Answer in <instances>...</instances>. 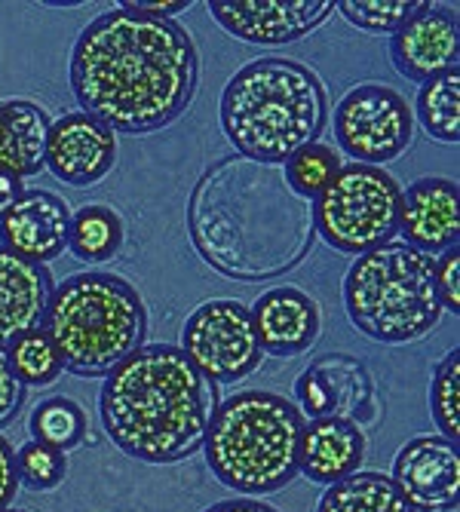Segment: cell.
I'll list each match as a JSON object with an SVG mask.
<instances>
[{"mask_svg": "<svg viewBox=\"0 0 460 512\" xmlns=\"http://www.w3.org/2000/svg\"><path fill=\"white\" fill-rule=\"evenodd\" d=\"M68 83L83 114L102 120L114 135H151L191 108L200 53L175 19L120 7L80 31Z\"/></svg>", "mask_w": 460, "mask_h": 512, "instance_id": "1", "label": "cell"}, {"mask_svg": "<svg viewBox=\"0 0 460 512\" xmlns=\"http://www.w3.org/2000/svg\"><path fill=\"white\" fill-rule=\"evenodd\" d=\"M188 237L218 276L267 283L310 255L313 203L292 191L283 166L227 154L209 163L194 184Z\"/></svg>", "mask_w": 460, "mask_h": 512, "instance_id": "2", "label": "cell"}, {"mask_svg": "<svg viewBox=\"0 0 460 512\" xmlns=\"http://www.w3.org/2000/svg\"><path fill=\"white\" fill-rule=\"evenodd\" d=\"M218 402V384L178 347L142 344L105 375L99 417L126 457L169 467L203 448Z\"/></svg>", "mask_w": 460, "mask_h": 512, "instance_id": "3", "label": "cell"}, {"mask_svg": "<svg viewBox=\"0 0 460 512\" xmlns=\"http://www.w3.org/2000/svg\"><path fill=\"white\" fill-rule=\"evenodd\" d=\"M218 120L237 154L283 166L295 151L322 138L329 123V92L310 65L264 56L227 80Z\"/></svg>", "mask_w": 460, "mask_h": 512, "instance_id": "4", "label": "cell"}, {"mask_svg": "<svg viewBox=\"0 0 460 512\" xmlns=\"http://www.w3.org/2000/svg\"><path fill=\"white\" fill-rule=\"evenodd\" d=\"M304 417L270 390H243L218 402L203 457L209 473L240 497H267L298 479Z\"/></svg>", "mask_w": 460, "mask_h": 512, "instance_id": "5", "label": "cell"}, {"mask_svg": "<svg viewBox=\"0 0 460 512\" xmlns=\"http://www.w3.org/2000/svg\"><path fill=\"white\" fill-rule=\"evenodd\" d=\"M43 332L59 350L62 368L77 378H105L148 338V307L117 273H71L53 289Z\"/></svg>", "mask_w": 460, "mask_h": 512, "instance_id": "6", "label": "cell"}, {"mask_svg": "<svg viewBox=\"0 0 460 512\" xmlns=\"http://www.w3.org/2000/svg\"><path fill=\"white\" fill-rule=\"evenodd\" d=\"M344 310L368 341L393 347L424 341L445 313L436 258L405 243L359 255L344 276Z\"/></svg>", "mask_w": 460, "mask_h": 512, "instance_id": "7", "label": "cell"}, {"mask_svg": "<svg viewBox=\"0 0 460 512\" xmlns=\"http://www.w3.org/2000/svg\"><path fill=\"white\" fill-rule=\"evenodd\" d=\"M399 181L365 163H347L313 200V227L329 249L365 255L399 237Z\"/></svg>", "mask_w": 460, "mask_h": 512, "instance_id": "8", "label": "cell"}, {"mask_svg": "<svg viewBox=\"0 0 460 512\" xmlns=\"http://www.w3.org/2000/svg\"><path fill=\"white\" fill-rule=\"evenodd\" d=\"M332 129L341 154L353 163L384 166L411 148L414 114L399 89L387 83H359L335 105Z\"/></svg>", "mask_w": 460, "mask_h": 512, "instance_id": "9", "label": "cell"}, {"mask_svg": "<svg viewBox=\"0 0 460 512\" xmlns=\"http://www.w3.org/2000/svg\"><path fill=\"white\" fill-rule=\"evenodd\" d=\"M178 350L218 387L240 384L264 359L252 313L240 298H212L194 307L181 325Z\"/></svg>", "mask_w": 460, "mask_h": 512, "instance_id": "10", "label": "cell"}, {"mask_svg": "<svg viewBox=\"0 0 460 512\" xmlns=\"http://www.w3.org/2000/svg\"><path fill=\"white\" fill-rule=\"evenodd\" d=\"M215 25L252 46H289L335 16V0H209Z\"/></svg>", "mask_w": 460, "mask_h": 512, "instance_id": "11", "label": "cell"}, {"mask_svg": "<svg viewBox=\"0 0 460 512\" xmlns=\"http://www.w3.org/2000/svg\"><path fill=\"white\" fill-rule=\"evenodd\" d=\"M387 476L414 512H454L460 506V451L439 433L408 439Z\"/></svg>", "mask_w": 460, "mask_h": 512, "instance_id": "12", "label": "cell"}, {"mask_svg": "<svg viewBox=\"0 0 460 512\" xmlns=\"http://www.w3.org/2000/svg\"><path fill=\"white\" fill-rule=\"evenodd\" d=\"M375 387L362 359L347 353H326L313 359L295 381V405L304 421H353L359 424Z\"/></svg>", "mask_w": 460, "mask_h": 512, "instance_id": "13", "label": "cell"}, {"mask_svg": "<svg viewBox=\"0 0 460 512\" xmlns=\"http://www.w3.org/2000/svg\"><path fill=\"white\" fill-rule=\"evenodd\" d=\"M71 206L53 191H22L0 209V249L46 267L68 252Z\"/></svg>", "mask_w": 460, "mask_h": 512, "instance_id": "14", "label": "cell"}, {"mask_svg": "<svg viewBox=\"0 0 460 512\" xmlns=\"http://www.w3.org/2000/svg\"><path fill=\"white\" fill-rule=\"evenodd\" d=\"M117 163V135L102 120L71 111L50 126L46 138V169L71 188H92Z\"/></svg>", "mask_w": 460, "mask_h": 512, "instance_id": "15", "label": "cell"}, {"mask_svg": "<svg viewBox=\"0 0 460 512\" xmlns=\"http://www.w3.org/2000/svg\"><path fill=\"white\" fill-rule=\"evenodd\" d=\"M393 68L405 80L427 83L439 74L457 71L460 62V22L451 7L430 4L390 37Z\"/></svg>", "mask_w": 460, "mask_h": 512, "instance_id": "16", "label": "cell"}, {"mask_svg": "<svg viewBox=\"0 0 460 512\" xmlns=\"http://www.w3.org/2000/svg\"><path fill=\"white\" fill-rule=\"evenodd\" d=\"M402 243L424 255L457 249L460 237V194L457 184L442 175H427L402 191L399 206Z\"/></svg>", "mask_w": 460, "mask_h": 512, "instance_id": "17", "label": "cell"}, {"mask_svg": "<svg viewBox=\"0 0 460 512\" xmlns=\"http://www.w3.org/2000/svg\"><path fill=\"white\" fill-rule=\"evenodd\" d=\"M258 344L267 356L295 359L307 353L322 332L319 304L298 286H276L249 307Z\"/></svg>", "mask_w": 460, "mask_h": 512, "instance_id": "18", "label": "cell"}, {"mask_svg": "<svg viewBox=\"0 0 460 512\" xmlns=\"http://www.w3.org/2000/svg\"><path fill=\"white\" fill-rule=\"evenodd\" d=\"M53 289L50 270L0 249V350L40 329Z\"/></svg>", "mask_w": 460, "mask_h": 512, "instance_id": "19", "label": "cell"}, {"mask_svg": "<svg viewBox=\"0 0 460 512\" xmlns=\"http://www.w3.org/2000/svg\"><path fill=\"white\" fill-rule=\"evenodd\" d=\"M368 439L353 421H304L298 476L313 485H335L362 470Z\"/></svg>", "mask_w": 460, "mask_h": 512, "instance_id": "20", "label": "cell"}, {"mask_svg": "<svg viewBox=\"0 0 460 512\" xmlns=\"http://www.w3.org/2000/svg\"><path fill=\"white\" fill-rule=\"evenodd\" d=\"M53 117L31 99L0 102V172L34 178L46 169V138Z\"/></svg>", "mask_w": 460, "mask_h": 512, "instance_id": "21", "label": "cell"}, {"mask_svg": "<svg viewBox=\"0 0 460 512\" xmlns=\"http://www.w3.org/2000/svg\"><path fill=\"white\" fill-rule=\"evenodd\" d=\"M126 224L117 209L105 203H86L71 212L68 249L83 264H108L120 255Z\"/></svg>", "mask_w": 460, "mask_h": 512, "instance_id": "22", "label": "cell"}, {"mask_svg": "<svg viewBox=\"0 0 460 512\" xmlns=\"http://www.w3.org/2000/svg\"><path fill=\"white\" fill-rule=\"evenodd\" d=\"M316 512H414L393 479L381 470H359L322 491Z\"/></svg>", "mask_w": 460, "mask_h": 512, "instance_id": "23", "label": "cell"}, {"mask_svg": "<svg viewBox=\"0 0 460 512\" xmlns=\"http://www.w3.org/2000/svg\"><path fill=\"white\" fill-rule=\"evenodd\" d=\"M411 114L433 142L457 145L460 142V68L421 83Z\"/></svg>", "mask_w": 460, "mask_h": 512, "instance_id": "24", "label": "cell"}, {"mask_svg": "<svg viewBox=\"0 0 460 512\" xmlns=\"http://www.w3.org/2000/svg\"><path fill=\"white\" fill-rule=\"evenodd\" d=\"M28 430H31L34 442L68 454L86 442L89 421H86V411L74 399L53 396V399H43L34 405V411L28 417Z\"/></svg>", "mask_w": 460, "mask_h": 512, "instance_id": "25", "label": "cell"}, {"mask_svg": "<svg viewBox=\"0 0 460 512\" xmlns=\"http://www.w3.org/2000/svg\"><path fill=\"white\" fill-rule=\"evenodd\" d=\"M7 362L22 387H50L62 378V359L53 347L50 335L43 329H34L22 338H16L7 347Z\"/></svg>", "mask_w": 460, "mask_h": 512, "instance_id": "26", "label": "cell"}, {"mask_svg": "<svg viewBox=\"0 0 460 512\" xmlns=\"http://www.w3.org/2000/svg\"><path fill=\"white\" fill-rule=\"evenodd\" d=\"M427 7V0H335V13H341L353 28L390 37Z\"/></svg>", "mask_w": 460, "mask_h": 512, "instance_id": "27", "label": "cell"}, {"mask_svg": "<svg viewBox=\"0 0 460 512\" xmlns=\"http://www.w3.org/2000/svg\"><path fill=\"white\" fill-rule=\"evenodd\" d=\"M341 154L326 145V142H313L301 151H295L286 163H283V172L292 184V191L304 200H316L322 191H326V184L338 175L341 169Z\"/></svg>", "mask_w": 460, "mask_h": 512, "instance_id": "28", "label": "cell"}, {"mask_svg": "<svg viewBox=\"0 0 460 512\" xmlns=\"http://www.w3.org/2000/svg\"><path fill=\"white\" fill-rule=\"evenodd\" d=\"M430 417L439 436L457 442L460 433V353L451 347L430 381Z\"/></svg>", "mask_w": 460, "mask_h": 512, "instance_id": "29", "label": "cell"}, {"mask_svg": "<svg viewBox=\"0 0 460 512\" xmlns=\"http://www.w3.org/2000/svg\"><path fill=\"white\" fill-rule=\"evenodd\" d=\"M16 476L28 491H56L68 476V457L31 439L16 451Z\"/></svg>", "mask_w": 460, "mask_h": 512, "instance_id": "30", "label": "cell"}, {"mask_svg": "<svg viewBox=\"0 0 460 512\" xmlns=\"http://www.w3.org/2000/svg\"><path fill=\"white\" fill-rule=\"evenodd\" d=\"M436 286H439L442 307L457 316L460 313V252L457 249H448L436 258Z\"/></svg>", "mask_w": 460, "mask_h": 512, "instance_id": "31", "label": "cell"}, {"mask_svg": "<svg viewBox=\"0 0 460 512\" xmlns=\"http://www.w3.org/2000/svg\"><path fill=\"white\" fill-rule=\"evenodd\" d=\"M22 399H25V387L16 381L13 368L7 362V353L0 350V424L13 421Z\"/></svg>", "mask_w": 460, "mask_h": 512, "instance_id": "32", "label": "cell"}, {"mask_svg": "<svg viewBox=\"0 0 460 512\" xmlns=\"http://www.w3.org/2000/svg\"><path fill=\"white\" fill-rule=\"evenodd\" d=\"M19 494V476H16V448L10 439L0 433V512L10 509Z\"/></svg>", "mask_w": 460, "mask_h": 512, "instance_id": "33", "label": "cell"}, {"mask_svg": "<svg viewBox=\"0 0 460 512\" xmlns=\"http://www.w3.org/2000/svg\"><path fill=\"white\" fill-rule=\"evenodd\" d=\"M203 512H280V509H273L270 503L255 500V497H230V500H218L206 506Z\"/></svg>", "mask_w": 460, "mask_h": 512, "instance_id": "34", "label": "cell"}, {"mask_svg": "<svg viewBox=\"0 0 460 512\" xmlns=\"http://www.w3.org/2000/svg\"><path fill=\"white\" fill-rule=\"evenodd\" d=\"M126 10H135V13H145V16H154V19H175L178 13H184L191 4L188 0H175V4H123Z\"/></svg>", "mask_w": 460, "mask_h": 512, "instance_id": "35", "label": "cell"}, {"mask_svg": "<svg viewBox=\"0 0 460 512\" xmlns=\"http://www.w3.org/2000/svg\"><path fill=\"white\" fill-rule=\"evenodd\" d=\"M25 188H22V181L19 178H13V175H4L0 172V209L4 206H10L19 194H22Z\"/></svg>", "mask_w": 460, "mask_h": 512, "instance_id": "36", "label": "cell"}, {"mask_svg": "<svg viewBox=\"0 0 460 512\" xmlns=\"http://www.w3.org/2000/svg\"><path fill=\"white\" fill-rule=\"evenodd\" d=\"M4 512H28V509H16V506H10V509H4Z\"/></svg>", "mask_w": 460, "mask_h": 512, "instance_id": "37", "label": "cell"}]
</instances>
